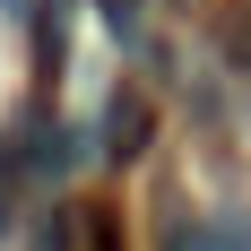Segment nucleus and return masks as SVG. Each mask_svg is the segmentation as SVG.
<instances>
[{
  "mask_svg": "<svg viewBox=\"0 0 251 251\" xmlns=\"http://www.w3.org/2000/svg\"><path fill=\"white\" fill-rule=\"evenodd\" d=\"M104 139H113V156H139V96H113V113H104Z\"/></svg>",
  "mask_w": 251,
  "mask_h": 251,
  "instance_id": "obj_1",
  "label": "nucleus"
},
{
  "mask_svg": "<svg viewBox=\"0 0 251 251\" xmlns=\"http://www.w3.org/2000/svg\"><path fill=\"white\" fill-rule=\"evenodd\" d=\"M139 9H148V0H104V26H113L122 44H139Z\"/></svg>",
  "mask_w": 251,
  "mask_h": 251,
  "instance_id": "obj_2",
  "label": "nucleus"
},
{
  "mask_svg": "<svg viewBox=\"0 0 251 251\" xmlns=\"http://www.w3.org/2000/svg\"><path fill=\"white\" fill-rule=\"evenodd\" d=\"M0 9H9V18H35V0H0Z\"/></svg>",
  "mask_w": 251,
  "mask_h": 251,
  "instance_id": "obj_3",
  "label": "nucleus"
}]
</instances>
